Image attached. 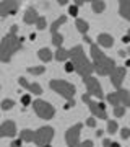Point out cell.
<instances>
[{
	"label": "cell",
	"mask_w": 130,
	"mask_h": 147,
	"mask_svg": "<svg viewBox=\"0 0 130 147\" xmlns=\"http://www.w3.org/2000/svg\"><path fill=\"white\" fill-rule=\"evenodd\" d=\"M16 31H18V26L13 25L10 28V31L8 34L2 38V41H0V61L2 62H8L11 59V56L15 53H18L21 47H23V38H18L16 36Z\"/></svg>",
	"instance_id": "6da1fadb"
},
{
	"label": "cell",
	"mask_w": 130,
	"mask_h": 147,
	"mask_svg": "<svg viewBox=\"0 0 130 147\" xmlns=\"http://www.w3.org/2000/svg\"><path fill=\"white\" fill-rule=\"evenodd\" d=\"M91 49V57H93V65H94V72L98 75H111L112 70L115 69V62L111 57L104 56L103 51L99 49V46L96 42L89 44Z\"/></svg>",
	"instance_id": "7a4b0ae2"
},
{
	"label": "cell",
	"mask_w": 130,
	"mask_h": 147,
	"mask_svg": "<svg viewBox=\"0 0 130 147\" xmlns=\"http://www.w3.org/2000/svg\"><path fill=\"white\" fill-rule=\"evenodd\" d=\"M70 59H72L75 70H77L83 79L91 77V72L94 70V65L88 61V57L85 56V51L81 46H75L70 49Z\"/></svg>",
	"instance_id": "3957f363"
},
{
	"label": "cell",
	"mask_w": 130,
	"mask_h": 147,
	"mask_svg": "<svg viewBox=\"0 0 130 147\" xmlns=\"http://www.w3.org/2000/svg\"><path fill=\"white\" fill-rule=\"evenodd\" d=\"M49 87H51L54 92H57L59 95H62L65 100H68V106H73L75 101H73V95H75V87H73L70 82L67 80H51L49 82Z\"/></svg>",
	"instance_id": "277c9868"
},
{
	"label": "cell",
	"mask_w": 130,
	"mask_h": 147,
	"mask_svg": "<svg viewBox=\"0 0 130 147\" xmlns=\"http://www.w3.org/2000/svg\"><path fill=\"white\" fill-rule=\"evenodd\" d=\"M52 137H54V129L51 126H42L37 131H34V139H33V142L39 147H46V146H49V142L52 141Z\"/></svg>",
	"instance_id": "5b68a950"
},
{
	"label": "cell",
	"mask_w": 130,
	"mask_h": 147,
	"mask_svg": "<svg viewBox=\"0 0 130 147\" xmlns=\"http://www.w3.org/2000/svg\"><path fill=\"white\" fill-rule=\"evenodd\" d=\"M33 108H34V113H36L39 118L42 119H51L52 116L55 115V110L51 103H47L44 100H34L33 101Z\"/></svg>",
	"instance_id": "8992f818"
},
{
	"label": "cell",
	"mask_w": 130,
	"mask_h": 147,
	"mask_svg": "<svg viewBox=\"0 0 130 147\" xmlns=\"http://www.w3.org/2000/svg\"><path fill=\"white\" fill-rule=\"evenodd\" d=\"M80 132H81V124H75L65 132V141L68 147H80Z\"/></svg>",
	"instance_id": "52a82bcc"
},
{
	"label": "cell",
	"mask_w": 130,
	"mask_h": 147,
	"mask_svg": "<svg viewBox=\"0 0 130 147\" xmlns=\"http://www.w3.org/2000/svg\"><path fill=\"white\" fill-rule=\"evenodd\" d=\"M85 82V87L88 90V95H94V96H98V98H103V88H101V84H99L98 79H94V77H86L83 79Z\"/></svg>",
	"instance_id": "ba28073f"
},
{
	"label": "cell",
	"mask_w": 130,
	"mask_h": 147,
	"mask_svg": "<svg viewBox=\"0 0 130 147\" xmlns=\"http://www.w3.org/2000/svg\"><path fill=\"white\" fill-rule=\"evenodd\" d=\"M81 98H83V101L86 103V105H88V108L91 110V113H93L96 118H101V119H107V113H106V110H104V108L99 105V103H94V101L89 98V95H88V93L83 95Z\"/></svg>",
	"instance_id": "9c48e42d"
},
{
	"label": "cell",
	"mask_w": 130,
	"mask_h": 147,
	"mask_svg": "<svg viewBox=\"0 0 130 147\" xmlns=\"http://www.w3.org/2000/svg\"><path fill=\"white\" fill-rule=\"evenodd\" d=\"M20 8V2L18 0H2L0 2V16L7 18L10 13H15Z\"/></svg>",
	"instance_id": "30bf717a"
},
{
	"label": "cell",
	"mask_w": 130,
	"mask_h": 147,
	"mask_svg": "<svg viewBox=\"0 0 130 147\" xmlns=\"http://www.w3.org/2000/svg\"><path fill=\"white\" fill-rule=\"evenodd\" d=\"M125 74H127L125 67H115L114 70H112V74H111V84L114 85L117 90H120V85L124 82Z\"/></svg>",
	"instance_id": "8fae6325"
},
{
	"label": "cell",
	"mask_w": 130,
	"mask_h": 147,
	"mask_svg": "<svg viewBox=\"0 0 130 147\" xmlns=\"http://www.w3.org/2000/svg\"><path fill=\"white\" fill-rule=\"evenodd\" d=\"M0 136L3 137H15L16 136V124L13 121L7 119L2 123V126H0Z\"/></svg>",
	"instance_id": "7c38bea8"
},
{
	"label": "cell",
	"mask_w": 130,
	"mask_h": 147,
	"mask_svg": "<svg viewBox=\"0 0 130 147\" xmlns=\"http://www.w3.org/2000/svg\"><path fill=\"white\" fill-rule=\"evenodd\" d=\"M18 84H20L23 88L29 90L33 95H41L42 93V87H41V85H39V84H29L25 77H20V79H18Z\"/></svg>",
	"instance_id": "4fadbf2b"
},
{
	"label": "cell",
	"mask_w": 130,
	"mask_h": 147,
	"mask_svg": "<svg viewBox=\"0 0 130 147\" xmlns=\"http://www.w3.org/2000/svg\"><path fill=\"white\" fill-rule=\"evenodd\" d=\"M41 16L37 15V11L34 10V8H28V10L25 11V16H23V21H25L26 25H34V23H37V20H39Z\"/></svg>",
	"instance_id": "5bb4252c"
},
{
	"label": "cell",
	"mask_w": 130,
	"mask_h": 147,
	"mask_svg": "<svg viewBox=\"0 0 130 147\" xmlns=\"http://www.w3.org/2000/svg\"><path fill=\"white\" fill-rule=\"evenodd\" d=\"M112 44H114V38L111 36V34H107V33H101L98 36V46L101 47H112Z\"/></svg>",
	"instance_id": "9a60e30c"
},
{
	"label": "cell",
	"mask_w": 130,
	"mask_h": 147,
	"mask_svg": "<svg viewBox=\"0 0 130 147\" xmlns=\"http://www.w3.org/2000/svg\"><path fill=\"white\" fill-rule=\"evenodd\" d=\"M119 13L125 20L130 21V0H120L119 2Z\"/></svg>",
	"instance_id": "2e32d148"
},
{
	"label": "cell",
	"mask_w": 130,
	"mask_h": 147,
	"mask_svg": "<svg viewBox=\"0 0 130 147\" xmlns=\"http://www.w3.org/2000/svg\"><path fill=\"white\" fill-rule=\"evenodd\" d=\"M117 95H119L120 103H122L124 106H127V108H130V93L129 92L124 90V88H120V90H117Z\"/></svg>",
	"instance_id": "e0dca14e"
},
{
	"label": "cell",
	"mask_w": 130,
	"mask_h": 147,
	"mask_svg": "<svg viewBox=\"0 0 130 147\" xmlns=\"http://www.w3.org/2000/svg\"><path fill=\"white\" fill-rule=\"evenodd\" d=\"M75 26H77V30L83 36H86V31L89 30V25H88V21H85V20H81V18H77V21H75Z\"/></svg>",
	"instance_id": "ac0fdd59"
},
{
	"label": "cell",
	"mask_w": 130,
	"mask_h": 147,
	"mask_svg": "<svg viewBox=\"0 0 130 147\" xmlns=\"http://www.w3.org/2000/svg\"><path fill=\"white\" fill-rule=\"evenodd\" d=\"M55 56V59H57L59 62H65L68 57H70V51H67V49H63V47H59L57 53L54 54Z\"/></svg>",
	"instance_id": "d6986e66"
},
{
	"label": "cell",
	"mask_w": 130,
	"mask_h": 147,
	"mask_svg": "<svg viewBox=\"0 0 130 147\" xmlns=\"http://www.w3.org/2000/svg\"><path fill=\"white\" fill-rule=\"evenodd\" d=\"M37 56H39V59H41V61H44V62H49V61L52 59L51 49H47V47H42V49H39V51H37Z\"/></svg>",
	"instance_id": "ffe728a7"
},
{
	"label": "cell",
	"mask_w": 130,
	"mask_h": 147,
	"mask_svg": "<svg viewBox=\"0 0 130 147\" xmlns=\"http://www.w3.org/2000/svg\"><path fill=\"white\" fill-rule=\"evenodd\" d=\"M20 139L25 142H33V139H34V131H31V129H23L20 132Z\"/></svg>",
	"instance_id": "44dd1931"
},
{
	"label": "cell",
	"mask_w": 130,
	"mask_h": 147,
	"mask_svg": "<svg viewBox=\"0 0 130 147\" xmlns=\"http://www.w3.org/2000/svg\"><path fill=\"white\" fill-rule=\"evenodd\" d=\"M65 20H67V16H65V15H62L60 18H57V20H55L54 23H52V26H51V31H52V34H55V33H57L59 26H60L62 23H65Z\"/></svg>",
	"instance_id": "7402d4cb"
},
{
	"label": "cell",
	"mask_w": 130,
	"mask_h": 147,
	"mask_svg": "<svg viewBox=\"0 0 130 147\" xmlns=\"http://www.w3.org/2000/svg\"><path fill=\"white\" fill-rule=\"evenodd\" d=\"M91 5H93V10L96 11V13H101V11L106 8V3H104L103 0H93Z\"/></svg>",
	"instance_id": "603a6c76"
},
{
	"label": "cell",
	"mask_w": 130,
	"mask_h": 147,
	"mask_svg": "<svg viewBox=\"0 0 130 147\" xmlns=\"http://www.w3.org/2000/svg\"><path fill=\"white\" fill-rule=\"evenodd\" d=\"M107 101H109L114 108L115 106H120V100H119V95L117 93H109L107 95Z\"/></svg>",
	"instance_id": "cb8c5ba5"
},
{
	"label": "cell",
	"mask_w": 130,
	"mask_h": 147,
	"mask_svg": "<svg viewBox=\"0 0 130 147\" xmlns=\"http://www.w3.org/2000/svg\"><path fill=\"white\" fill-rule=\"evenodd\" d=\"M62 42H63V36L60 34V33H55V34H52V44H54V46L60 47V46H62Z\"/></svg>",
	"instance_id": "d4e9b609"
},
{
	"label": "cell",
	"mask_w": 130,
	"mask_h": 147,
	"mask_svg": "<svg viewBox=\"0 0 130 147\" xmlns=\"http://www.w3.org/2000/svg\"><path fill=\"white\" fill-rule=\"evenodd\" d=\"M28 72L31 74V75H41V74L46 72V67H41V65H39V67H29Z\"/></svg>",
	"instance_id": "484cf974"
},
{
	"label": "cell",
	"mask_w": 130,
	"mask_h": 147,
	"mask_svg": "<svg viewBox=\"0 0 130 147\" xmlns=\"http://www.w3.org/2000/svg\"><path fill=\"white\" fill-rule=\"evenodd\" d=\"M107 131H109V134H114V132L117 131V121L107 119Z\"/></svg>",
	"instance_id": "4316f807"
},
{
	"label": "cell",
	"mask_w": 130,
	"mask_h": 147,
	"mask_svg": "<svg viewBox=\"0 0 130 147\" xmlns=\"http://www.w3.org/2000/svg\"><path fill=\"white\" fill-rule=\"evenodd\" d=\"M15 106V101L13 100H3L2 101V110H10V108H13Z\"/></svg>",
	"instance_id": "83f0119b"
},
{
	"label": "cell",
	"mask_w": 130,
	"mask_h": 147,
	"mask_svg": "<svg viewBox=\"0 0 130 147\" xmlns=\"http://www.w3.org/2000/svg\"><path fill=\"white\" fill-rule=\"evenodd\" d=\"M114 115L117 116V118L124 116L125 115V108H124V106H115V108H114Z\"/></svg>",
	"instance_id": "f1b7e54d"
},
{
	"label": "cell",
	"mask_w": 130,
	"mask_h": 147,
	"mask_svg": "<svg viewBox=\"0 0 130 147\" xmlns=\"http://www.w3.org/2000/svg\"><path fill=\"white\" fill-rule=\"evenodd\" d=\"M36 26H37V30H44V28H46V18H44V16H41V18L37 20Z\"/></svg>",
	"instance_id": "f546056e"
},
{
	"label": "cell",
	"mask_w": 130,
	"mask_h": 147,
	"mask_svg": "<svg viewBox=\"0 0 130 147\" xmlns=\"http://www.w3.org/2000/svg\"><path fill=\"white\" fill-rule=\"evenodd\" d=\"M120 136H122V139H129L130 137V129L129 127H124V129L120 131Z\"/></svg>",
	"instance_id": "4dcf8cb0"
},
{
	"label": "cell",
	"mask_w": 130,
	"mask_h": 147,
	"mask_svg": "<svg viewBox=\"0 0 130 147\" xmlns=\"http://www.w3.org/2000/svg\"><path fill=\"white\" fill-rule=\"evenodd\" d=\"M21 103H23L25 106L29 105V103H31V98H29V95H23V96H21Z\"/></svg>",
	"instance_id": "1f68e13d"
},
{
	"label": "cell",
	"mask_w": 130,
	"mask_h": 147,
	"mask_svg": "<svg viewBox=\"0 0 130 147\" xmlns=\"http://www.w3.org/2000/svg\"><path fill=\"white\" fill-rule=\"evenodd\" d=\"M68 11H70V15H72V16H77L78 15V7L77 5H72L70 8H68Z\"/></svg>",
	"instance_id": "d6a6232c"
},
{
	"label": "cell",
	"mask_w": 130,
	"mask_h": 147,
	"mask_svg": "<svg viewBox=\"0 0 130 147\" xmlns=\"http://www.w3.org/2000/svg\"><path fill=\"white\" fill-rule=\"evenodd\" d=\"M65 70H67V72H73V70H75L73 62H65Z\"/></svg>",
	"instance_id": "836d02e7"
},
{
	"label": "cell",
	"mask_w": 130,
	"mask_h": 147,
	"mask_svg": "<svg viewBox=\"0 0 130 147\" xmlns=\"http://www.w3.org/2000/svg\"><path fill=\"white\" fill-rule=\"evenodd\" d=\"M86 126L94 127V126H96V119H94V118H88V119H86Z\"/></svg>",
	"instance_id": "e575fe53"
},
{
	"label": "cell",
	"mask_w": 130,
	"mask_h": 147,
	"mask_svg": "<svg viewBox=\"0 0 130 147\" xmlns=\"http://www.w3.org/2000/svg\"><path fill=\"white\" fill-rule=\"evenodd\" d=\"M94 144H93V141H85V142H81L80 144V147H93Z\"/></svg>",
	"instance_id": "d590c367"
},
{
	"label": "cell",
	"mask_w": 130,
	"mask_h": 147,
	"mask_svg": "<svg viewBox=\"0 0 130 147\" xmlns=\"http://www.w3.org/2000/svg\"><path fill=\"white\" fill-rule=\"evenodd\" d=\"M111 146H112V142H111L109 139H104L103 141V147H111Z\"/></svg>",
	"instance_id": "8d00e7d4"
},
{
	"label": "cell",
	"mask_w": 130,
	"mask_h": 147,
	"mask_svg": "<svg viewBox=\"0 0 130 147\" xmlns=\"http://www.w3.org/2000/svg\"><path fill=\"white\" fill-rule=\"evenodd\" d=\"M10 147H21V142H20V141H13Z\"/></svg>",
	"instance_id": "74e56055"
},
{
	"label": "cell",
	"mask_w": 130,
	"mask_h": 147,
	"mask_svg": "<svg viewBox=\"0 0 130 147\" xmlns=\"http://www.w3.org/2000/svg\"><path fill=\"white\" fill-rule=\"evenodd\" d=\"M83 3H85V0H77V2H75V5L77 7H81Z\"/></svg>",
	"instance_id": "f35d334b"
},
{
	"label": "cell",
	"mask_w": 130,
	"mask_h": 147,
	"mask_svg": "<svg viewBox=\"0 0 130 147\" xmlns=\"http://www.w3.org/2000/svg\"><path fill=\"white\" fill-rule=\"evenodd\" d=\"M57 3H59V5H65V3H68V2H67V0H59Z\"/></svg>",
	"instance_id": "ab89813d"
},
{
	"label": "cell",
	"mask_w": 130,
	"mask_h": 147,
	"mask_svg": "<svg viewBox=\"0 0 130 147\" xmlns=\"http://www.w3.org/2000/svg\"><path fill=\"white\" fill-rule=\"evenodd\" d=\"M124 42H130V38L129 36H124V39H122Z\"/></svg>",
	"instance_id": "60d3db41"
},
{
	"label": "cell",
	"mask_w": 130,
	"mask_h": 147,
	"mask_svg": "<svg viewBox=\"0 0 130 147\" xmlns=\"http://www.w3.org/2000/svg\"><path fill=\"white\" fill-rule=\"evenodd\" d=\"M111 147H120V146L117 144V142H112V146H111Z\"/></svg>",
	"instance_id": "b9f144b4"
},
{
	"label": "cell",
	"mask_w": 130,
	"mask_h": 147,
	"mask_svg": "<svg viewBox=\"0 0 130 147\" xmlns=\"http://www.w3.org/2000/svg\"><path fill=\"white\" fill-rule=\"evenodd\" d=\"M127 36H129V38H130V30H129V34H127Z\"/></svg>",
	"instance_id": "7bdbcfd3"
},
{
	"label": "cell",
	"mask_w": 130,
	"mask_h": 147,
	"mask_svg": "<svg viewBox=\"0 0 130 147\" xmlns=\"http://www.w3.org/2000/svg\"><path fill=\"white\" fill-rule=\"evenodd\" d=\"M46 147H51V146H46Z\"/></svg>",
	"instance_id": "ee69618b"
}]
</instances>
